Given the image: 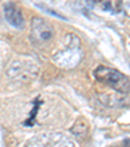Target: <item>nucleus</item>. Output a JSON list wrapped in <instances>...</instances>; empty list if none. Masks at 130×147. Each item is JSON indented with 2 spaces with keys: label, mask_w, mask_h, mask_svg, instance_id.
<instances>
[{
  "label": "nucleus",
  "mask_w": 130,
  "mask_h": 147,
  "mask_svg": "<svg viewBox=\"0 0 130 147\" xmlns=\"http://www.w3.org/2000/svg\"><path fill=\"white\" fill-rule=\"evenodd\" d=\"M4 17L8 21L9 25L16 29H22L25 26L22 12L14 3H5L4 4Z\"/></svg>",
  "instance_id": "obj_4"
},
{
  "label": "nucleus",
  "mask_w": 130,
  "mask_h": 147,
  "mask_svg": "<svg viewBox=\"0 0 130 147\" xmlns=\"http://www.w3.org/2000/svg\"><path fill=\"white\" fill-rule=\"evenodd\" d=\"M53 28L46 20H42L39 17H34L31 21L30 28V36L36 43H46L53 38Z\"/></svg>",
  "instance_id": "obj_2"
},
{
  "label": "nucleus",
  "mask_w": 130,
  "mask_h": 147,
  "mask_svg": "<svg viewBox=\"0 0 130 147\" xmlns=\"http://www.w3.org/2000/svg\"><path fill=\"white\" fill-rule=\"evenodd\" d=\"M94 76L99 82L112 87L121 94L129 92V78L119 70L108 67H98L94 72Z\"/></svg>",
  "instance_id": "obj_1"
},
{
  "label": "nucleus",
  "mask_w": 130,
  "mask_h": 147,
  "mask_svg": "<svg viewBox=\"0 0 130 147\" xmlns=\"http://www.w3.org/2000/svg\"><path fill=\"white\" fill-rule=\"evenodd\" d=\"M29 147H75V143L64 134L39 136L30 142Z\"/></svg>",
  "instance_id": "obj_3"
}]
</instances>
